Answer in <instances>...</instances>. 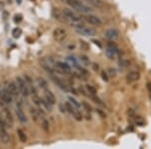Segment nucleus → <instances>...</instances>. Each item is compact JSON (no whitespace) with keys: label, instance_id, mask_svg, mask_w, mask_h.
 I'll list each match as a JSON object with an SVG mask.
<instances>
[{"label":"nucleus","instance_id":"ddd939ff","mask_svg":"<svg viewBox=\"0 0 151 149\" xmlns=\"http://www.w3.org/2000/svg\"><path fill=\"white\" fill-rule=\"evenodd\" d=\"M6 89H7V91L10 93V94L13 97H17L18 96L19 90H18V87H17V84H16V83H14V82L8 83V85H7Z\"/></svg>","mask_w":151,"mask_h":149},{"label":"nucleus","instance_id":"393cba45","mask_svg":"<svg viewBox=\"0 0 151 149\" xmlns=\"http://www.w3.org/2000/svg\"><path fill=\"white\" fill-rule=\"evenodd\" d=\"M108 73H109V75H110L111 77H115L116 74H117L116 70L113 69V68H108Z\"/></svg>","mask_w":151,"mask_h":149},{"label":"nucleus","instance_id":"aec40b11","mask_svg":"<svg viewBox=\"0 0 151 149\" xmlns=\"http://www.w3.org/2000/svg\"><path fill=\"white\" fill-rule=\"evenodd\" d=\"M86 90H87V92L89 93L90 96H95V95L97 94V90L95 89L93 86H91V85H87Z\"/></svg>","mask_w":151,"mask_h":149},{"label":"nucleus","instance_id":"6e6552de","mask_svg":"<svg viewBox=\"0 0 151 149\" xmlns=\"http://www.w3.org/2000/svg\"><path fill=\"white\" fill-rule=\"evenodd\" d=\"M83 19H85V21H87L88 23L92 24V25H101L102 24V20L100 19L99 17H97V16L95 15H92V14H85V15L82 16Z\"/></svg>","mask_w":151,"mask_h":149},{"label":"nucleus","instance_id":"4468645a","mask_svg":"<svg viewBox=\"0 0 151 149\" xmlns=\"http://www.w3.org/2000/svg\"><path fill=\"white\" fill-rule=\"evenodd\" d=\"M140 79V74L138 72H130L126 76V82L127 84H133Z\"/></svg>","mask_w":151,"mask_h":149},{"label":"nucleus","instance_id":"9d476101","mask_svg":"<svg viewBox=\"0 0 151 149\" xmlns=\"http://www.w3.org/2000/svg\"><path fill=\"white\" fill-rule=\"evenodd\" d=\"M105 37H106L107 40H111V41L118 40L119 38V31L117 30L116 28L108 29V30H106V32H105Z\"/></svg>","mask_w":151,"mask_h":149},{"label":"nucleus","instance_id":"1a4fd4ad","mask_svg":"<svg viewBox=\"0 0 151 149\" xmlns=\"http://www.w3.org/2000/svg\"><path fill=\"white\" fill-rule=\"evenodd\" d=\"M0 99L3 102H5L6 104H10L13 99V96L7 91V89H0Z\"/></svg>","mask_w":151,"mask_h":149},{"label":"nucleus","instance_id":"f257e3e1","mask_svg":"<svg viewBox=\"0 0 151 149\" xmlns=\"http://www.w3.org/2000/svg\"><path fill=\"white\" fill-rule=\"evenodd\" d=\"M60 1H62L63 3L70 6L73 9H75L76 11L80 12V13L88 14V13H91V12L93 11V8H92V7L84 4L82 1H80V0H60Z\"/></svg>","mask_w":151,"mask_h":149},{"label":"nucleus","instance_id":"f8f14e48","mask_svg":"<svg viewBox=\"0 0 151 149\" xmlns=\"http://www.w3.org/2000/svg\"><path fill=\"white\" fill-rule=\"evenodd\" d=\"M15 115H16V117H17V119L19 120V122L20 123H22V124H27V117L25 116V114L23 113V111L21 110L20 108V106H17L15 108Z\"/></svg>","mask_w":151,"mask_h":149},{"label":"nucleus","instance_id":"39448f33","mask_svg":"<svg viewBox=\"0 0 151 149\" xmlns=\"http://www.w3.org/2000/svg\"><path fill=\"white\" fill-rule=\"evenodd\" d=\"M53 38H55V40L58 41V42H62V41H64L65 38H67V30H65V28L63 27H58L55 28V30H53Z\"/></svg>","mask_w":151,"mask_h":149},{"label":"nucleus","instance_id":"bb28decb","mask_svg":"<svg viewBox=\"0 0 151 149\" xmlns=\"http://www.w3.org/2000/svg\"><path fill=\"white\" fill-rule=\"evenodd\" d=\"M21 19H22V16H21L20 14H17V15L14 16V21H15V22H20Z\"/></svg>","mask_w":151,"mask_h":149},{"label":"nucleus","instance_id":"a878e982","mask_svg":"<svg viewBox=\"0 0 151 149\" xmlns=\"http://www.w3.org/2000/svg\"><path fill=\"white\" fill-rule=\"evenodd\" d=\"M80 58H81V60L85 63V65H89L90 60H89V58L86 57V55H81V57H80Z\"/></svg>","mask_w":151,"mask_h":149},{"label":"nucleus","instance_id":"412c9836","mask_svg":"<svg viewBox=\"0 0 151 149\" xmlns=\"http://www.w3.org/2000/svg\"><path fill=\"white\" fill-rule=\"evenodd\" d=\"M68 100H69L70 103L72 104L74 107H76V108H77V109H80V108H81V105H80L79 102H77V100H76L75 98H73V97H69V98H68Z\"/></svg>","mask_w":151,"mask_h":149},{"label":"nucleus","instance_id":"b1692460","mask_svg":"<svg viewBox=\"0 0 151 149\" xmlns=\"http://www.w3.org/2000/svg\"><path fill=\"white\" fill-rule=\"evenodd\" d=\"M134 121H135V123L137 124V125H139V126H144V124H145L144 120H143V119L141 118V117H139V116H136L135 119H134Z\"/></svg>","mask_w":151,"mask_h":149},{"label":"nucleus","instance_id":"2f4dec72","mask_svg":"<svg viewBox=\"0 0 151 149\" xmlns=\"http://www.w3.org/2000/svg\"><path fill=\"white\" fill-rule=\"evenodd\" d=\"M6 2H7V3H8V4H10L11 2H12V0H6Z\"/></svg>","mask_w":151,"mask_h":149},{"label":"nucleus","instance_id":"9b49d317","mask_svg":"<svg viewBox=\"0 0 151 149\" xmlns=\"http://www.w3.org/2000/svg\"><path fill=\"white\" fill-rule=\"evenodd\" d=\"M0 141L3 144H8L10 141L9 134L6 131V126H0Z\"/></svg>","mask_w":151,"mask_h":149},{"label":"nucleus","instance_id":"cd10ccee","mask_svg":"<svg viewBox=\"0 0 151 149\" xmlns=\"http://www.w3.org/2000/svg\"><path fill=\"white\" fill-rule=\"evenodd\" d=\"M83 106L85 107V109H86L88 112L91 111V106H90V105H88V103H86V102H83Z\"/></svg>","mask_w":151,"mask_h":149},{"label":"nucleus","instance_id":"a211bd4d","mask_svg":"<svg viewBox=\"0 0 151 149\" xmlns=\"http://www.w3.org/2000/svg\"><path fill=\"white\" fill-rule=\"evenodd\" d=\"M17 135L19 137V140H20L22 143H25L26 141H27V137H26L25 133H24L21 129H18V130H17Z\"/></svg>","mask_w":151,"mask_h":149},{"label":"nucleus","instance_id":"423d86ee","mask_svg":"<svg viewBox=\"0 0 151 149\" xmlns=\"http://www.w3.org/2000/svg\"><path fill=\"white\" fill-rule=\"evenodd\" d=\"M65 110H67V111H69L70 113L74 116V118L76 119V120H77V121H81L82 120L83 117H82V114L79 112V109H77L76 107L73 106L70 102H65Z\"/></svg>","mask_w":151,"mask_h":149},{"label":"nucleus","instance_id":"7ed1b4c3","mask_svg":"<svg viewBox=\"0 0 151 149\" xmlns=\"http://www.w3.org/2000/svg\"><path fill=\"white\" fill-rule=\"evenodd\" d=\"M119 55V50L114 42H109L106 50V55L110 60H115Z\"/></svg>","mask_w":151,"mask_h":149},{"label":"nucleus","instance_id":"f3484780","mask_svg":"<svg viewBox=\"0 0 151 149\" xmlns=\"http://www.w3.org/2000/svg\"><path fill=\"white\" fill-rule=\"evenodd\" d=\"M36 82H37L38 87H40V89H42L43 91L47 89V82L43 79V78H37V79H36Z\"/></svg>","mask_w":151,"mask_h":149},{"label":"nucleus","instance_id":"0eeeda50","mask_svg":"<svg viewBox=\"0 0 151 149\" xmlns=\"http://www.w3.org/2000/svg\"><path fill=\"white\" fill-rule=\"evenodd\" d=\"M88 3V5H91L98 9H108L109 6L103 0H85Z\"/></svg>","mask_w":151,"mask_h":149},{"label":"nucleus","instance_id":"20e7f679","mask_svg":"<svg viewBox=\"0 0 151 149\" xmlns=\"http://www.w3.org/2000/svg\"><path fill=\"white\" fill-rule=\"evenodd\" d=\"M77 33H79L80 35H83V36H87V37H92V36H95L97 35L96 30L91 27H87V26L83 25L81 27H78V28H75Z\"/></svg>","mask_w":151,"mask_h":149},{"label":"nucleus","instance_id":"2eb2a0df","mask_svg":"<svg viewBox=\"0 0 151 149\" xmlns=\"http://www.w3.org/2000/svg\"><path fill=\"white\" fill-rule=\"evenodd\" d=\"M45 101H47L48 104L52 105V106H53V105L55 104V95H53L52 92L50 91L48 89L45 90Z\"/></svg>","mask_w":151,"mask_h":149},{"label":"nucleus","instance_id":"5701e85b","mask_svg":"<svg viewBox=\"0 0 151 149\" xmlns=\"http://www.w3.org/2000/svg\"><path fill=\"white\" fill-rule=\"evenodd\" d=\"M21 33H22V31H21V29L18 27L13 29V31H12V35H13V37H15V38H18L19 36L21 35Z\"/></svg>","mask_w":151,"mask_h":149},{"label":"nucleus","instance_id":"4be33fe9","mask_svg":"<svg viewBox=\"0 0 151 149\" xmlns=\"http://www.w3.org/2000/svg\"><path fill=\"white\" fill-rule=\"evenodd\" d=\"M129 65H130V62H129L128 60H125V58H122V60L119 62V66H120L121 68H123V69H126L127 67H129Z\"/></svg>","mask_w":151,"mask_h":149},{"label":"nucleus","instance_id":"dca6fc26","mask_svg":"<svg viewBox=\"0 0 151 149\" xmlns=\"http://www.w3.org/2000/svg\"><path fill=\"white\" fill-rule=\"evenodd\" d=\"M52 79L53 80V82L55 83V85H58V86L60 87L62 90H64L65 92H69V91H70V89L68 88L67 85H65V83L63 82V81L60 80V79H58V77H55V75H52Z\"/></svg>","mask_w":151,"mask_h":149},{"label":"nucleus","instance_id":"6ab92c4d","mask_svg":"<svg viewBox=\"0 0 151 149\" xmlns=\"http://www.w3.org/2000/svg\"><path fill=\"white\" fill-rule=\"evenodd\" d=\"M40 124H41V127H42L43 130H45V132H48V130H50V123H48V121L47 120V119L43 118L42 120H41Z\"/></svg>","mask_w":151,"mask_h":149},{"label":"nucleus","instance_id":"f03ea898","mask_svg":"<svg viewBox=\"0 0 151 149\" xmlns=\"http://www.w3.org/2000/svg\"><path fill=\"white\" fill-rule=\"evenodd\" d=\"M16 84H17L19 93L22 95L23 97H28L29 96V89L27 86V83H26L25 80H23L22 78L17 77L16 78Z\"/></svg>","mask_w":151,"mask_h":149},{"label":"nucleus","instance_id":"c756f323","mask_svg":"<svg viewBox=\"0 0 151 149\" xmlns=\"http://www.w3.org/2000/svg\"><path fill=\"white\" fill-rule=\"evenodd\" d=\"M102 78H103V80L106 81V82H108V81H109V78L107 77V73L106 72H102Z\"/></svg>","mask_w":151,"mask_h":149},{"label":"nucleus","instance_id":"c85d7f7f","mask_svg":"<svg viewBox=\"0 0 151 149\" xmlns=\"http://www.w3.org/2000/svg\"><path fill=\"white\" fill-rule=\"evenodd\" d=\"M147 91H148V94H149V97H150V100H151V83H147Z\"/></svg>","mask_w":151,"mask_h":149},{"label":"nucleus","instance_id":"7c9ffc66","mask_svg":"<svg viewBox=\"0 0 151 149\" xmlns=\"http://www.w3.org/2000/svg\"><path fill=\"white\" fill-rule=\"evenodd\" d=\"M93 66H94V70H95V71H98V70H99V67H98V65H96V63H94Z\"/></svg>","mask_w":151,"mask_h":149}]
</instances>
